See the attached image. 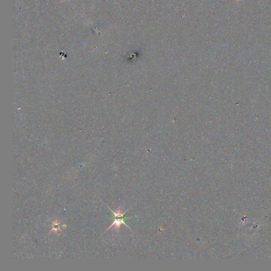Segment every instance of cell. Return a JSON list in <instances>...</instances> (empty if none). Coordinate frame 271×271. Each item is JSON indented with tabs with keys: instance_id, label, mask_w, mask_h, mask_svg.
Wrapping results in <instances>:
<instances>
[{
	"instance_id": "obj_2",
	"label": "cell",
	"mask_w": 271,
	"mask_h": 271,
	"mask_svg": "<svg viewBox=\"0 0 271 271\" xmlns=\"http://www.w3.org/2000/svg\"><path fill=\"white\" fill-rule=\"evenodd\" d=\"M60 223L58 222V220L56 219L55 221H54L53 222V225H52V229L51 230L50 232H57L60 230V231H61V230L60 229Z\"/></svg>"
},
{
	"instance_id": "obj_1",
	"label": "cell",
	"mask_w": 271,
	"mask_h": 271,
	"mask_svg": "<svg viewBox=\"0 0 271 271\" xmlns=\"http://www.w3.org/2000/svg\"><path fill=\"white\" fill-rule=\"evenodd\" d=\"M114 218H115L114 220L113 221V222L112 224V225H110V226L109 227L108 229H107V230H106V232H107L108 230H109L111 227H112L113 226L115 227V229H116L117 231H119V229H120V226H121V224H124L126 226L128 227L129 229H130V228H129V227L127 226V225L126 224V222L124 221V219L118 218V217H117V216H114Z\"/></svg>"
}]
</instances>
